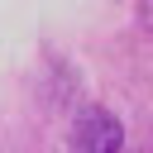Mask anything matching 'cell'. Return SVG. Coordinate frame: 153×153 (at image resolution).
<instances>
[{"label": "cell", "instance_id": "6da1fadb", "mask_svg": "<svg viewBox=\"0 0 153 153\" xmlns=\"http://www.w3.org/2000/svg\"><path fill=\"white\" fill-rule=\"evenodd\" d=\"M120 120L110 115V110H86V115H76V124H72V148L76 153H120Z\"/></svg>", "mask_w": 153, "mask_h": 153}]
</instances>
